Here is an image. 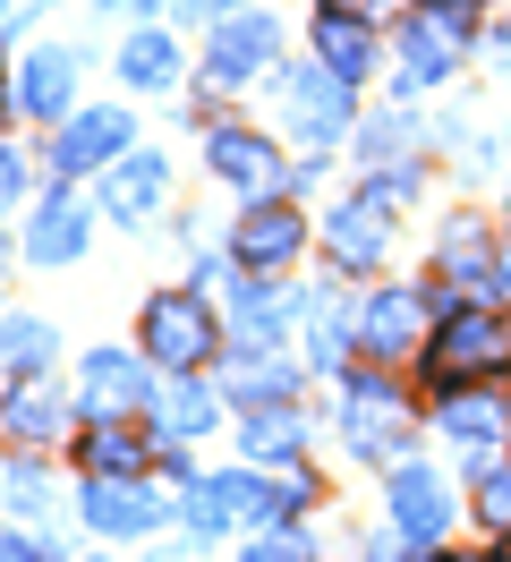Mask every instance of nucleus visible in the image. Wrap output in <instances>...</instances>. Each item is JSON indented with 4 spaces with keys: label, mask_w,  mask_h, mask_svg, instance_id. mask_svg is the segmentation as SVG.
I'll list each match as a JSON object with an SVG mask.
<instances>
[{
    "label": "nucleus",
    "mask_w": 511,
    "mask_h": 562,
    "mask_svg": "<svg viewBox=\"0 0 511 562\" xmlns=\"http://www.w3.org/2000/svg\"><path fill=\"white\" fill-rule=\"evenodd\" d=\"M511 375V316L503 307H452L443 333L426 341V384L452 392V384H495Z\"/></svg>",
    "instance_id": "1"
},
{
    "label": "nucleus",
    "mask_w": 511,
    "mask_h": 562,
    "mask_svg": "<svg viewBox=\"0 0 511 562\" xmlns=\"http://www.w3.org/2000/svg\"><path fill=\"white\" fill-rule=\"evenodd\" d=\"M409 401L384 375H349V392H341V443L358 460H401V443H409Z\"/></svg>",
    "instance_id": "2"
},
{
    "label": "nucleus",
    "mask_w": 511,
    "mask_h": 562,
    "mask_svg": "<svg viewBox=\"0 0 511 562\" xmlns=\"http://www.w3.org/2000/svg\"><path fill=\"white\" fill-rule=\"evenodd\" d=\"M213 350H222V333H213V316H204L197 290L145 299V358H163L170 375H188V367H204Z\"/></svg>",
    "instance_id": "3"
},
{
    "label": "nucleus",
    "mask_w": 511,
    "mask_h": 562,
    "mask_svg": "<svg viewBox=\"0 0 511 562\" xmlns=\"http://www.w3.org/2000/svg\"><path fill=\"white\" fill-rule=\"evenodd\" d=\"M281 94H290V128H299L307 162H315V154H333V145L349 137V77H333L324 60L290 69V77H281Z\"/></svg>",
    "instance_id": "4"
},
{
    "label": "nucleus",
    "mask_w": 511,
    "mask_h": 562,
    "mask_svg": "<svg viewBox=\"0 0 511 562\" xmlns=\"http://www.w3.org/2000/svg\"><path fill=\"white\" fill-rule=\"evenodd\" d=\"M273 52H281V26L273 18H213V43H204V86L213 94H238V86H256L273 69Z\"/></svg>",
    "instance_id": "5"
},
{
    "label": "nucleus",
    "mask_w": 511,
    "mask_h": 562,
    "mask_svg": "<svg viewBox=\"0 0 511 562\" xmlns=\"http://www.w3.org/2000/svg\"><path fill=\"white\" fill-rule=\"evenodd\" d=\"M231 256H238V273H281L290 256H307V213L281 205V196H256L231 231Z\"/></svg>",
    "instance_id": "6"
},
{
    "label": "nucleus",
    "mask_w": 511,
    "mask_h": 562,
    "mask_svg": "<svg viewBox=\"0 0 511 562\" xmlns=\"http://www.w3.org/2000/svg\"><path fill=\"white\" fill-rule=\"evenodd\" d=\"M204 162H213V179H231V188H247V205L256 196H281L290 188V162L273 154L256 128H213L204 137Z\"/></svg>",
    "instance_id": "7"
},
{
    "label": "nucleus",
    "mask_w": 511,
    "mask_h": 562,
    "mask_svg": "<svg viewBox=\"0 0 511 562\" xmlns=\"http://www.w3.org/2000/svg\"><path fill=\"white\" fill-rule=\"evenodd\" d=\"M77 512H86V528H102V537H154V528H163V503L136 486V477H86Z\"/></svg>",
    "instance_id": "8"
},
{
    "label": "nucleus",
    "mask_w": 511,
    "mask_h": 562,
    "mask_svg": "<svg viewBox=\"0 0 511 562\" xmlns=\"http://www.w3.org/2000/svg\"><path fill=\"white\" fill-rule=\"evenodd\" d=\"M384 494H392V520H401V537H409V546H443V528H452V494H443V477H435V469L401 460Z\"/></svg>",
    "instance_id": "9"
},
{
    "label": "nucleus",
    "mask_w": 511,
    "mask_h": 562,
    "mask_svg": "<svg viewBox=\"0 0 511 562\" xmlns=\"http://www.w3.org/2000/svg\"><path fill=\"white\" fill-rule=\"evenodd\" d=\"M170 196V162L163 154H120L111 171H102V213L111 222H154Z\"/></svg>",
    "instance_id": "10"
},
{
    "label": "nucleus",
    "mask_w": 511,
    "mask_h": 562,
    "mask_svg": "<svg viewBox=\"0 0 511 562\" xmlns=\"http://www.w3.org/2000/svg\"><path fill=\"white\" fill-rule=\"evenodd\" d=\"M213 486H222V512H231V528H281V520H299V503H307L299 477H290V486H265L256 469H222Z\"/></svg>",
    "instance_id": "11"
},
{
    "label": "nucleus",
    "mask_w": 511,
    "mask_h": 562,
    "mask_svg": "<svg viewBox=\"0 0 511 562\" xmlns=\"http://www.w3.org/2000/svg\"><path fill=\"white\" fill-rule=\"evenodd\" d=\"M129 137H136L129 111H86V120H68V128H60L52 162H60V171H111V162L129 154Z\"/></svg>",
    "instance_id": "12"
},
{
    "label": "nucleus",
    "mask_w": 511,
    "mask_h": 562,
    "mask_svg": "<svg viewBox=\"0 0 511 562\" xmlns=\"http://www.w3.org/2000/svg\"><path fill=\"white\" fill-rule=\"evenodd\" d=\"M418 333H426V299L418 290H375L358 307V350H375V358L418 350Z\"/></svg>",
    "instance_id": "13"
},
{
    "label": "nucleus",
    "mask_w": 511,
    "mask_h": 562,
    "mask_svg": "<svg viewBox=\"0 0 511 562\" xmlns=\"http://www.w3.org/2000/svg\"><path fill=\"white\" fill-rule=\"evenodd\" d=\"M460 26H469V18H443V9H418V18H409V35H401V77L409 86H435V77L460 69Z\"/></svg>",
    "instance_id": "14"
},
{
    "label": "nucleus",
    "mask_w": 511,
    "mask_h": 562,
    "mask_svg": "<svg viewBox=\"0 0 511 562\" xmlns=\"http://www.w3.org/2000/svg\"><path fill=\"white\" fill-rule=\"evenodd\" d=\"M77 392H86L95 418H129L136 401H154V384H145V367H136L129 350H95L86 367H77Z\"/></svg>",
    "instance_id": "15"
},
{
    "label": "nucleus",
    "mask_w": 511,
    "mask_h": 562,
    "mask_svg": "<svg viewBox=\"0 0 511 562\" xmlns=\"http://www.w3.org/2000/svg\"><path fill=\"white\" fill-rule=\"evenodd\" d=\"M384 239H392V222H384V205H375V196H349V205L324 222V247H333L341 273H375Z\"/></svg>",
    "instance_id": "16"
},
{
    "label": "nucleus",
    "mask_w": 511,
    "mask_h": 562,
    "mask_svg": "<svg viewBox=\"0 0 511 562\" xmlns=\"http://www.w3.org/2000/svg\"><path fill=\"white\" fill-rule=\"evenodd\" d=\"M435 418H443V435H460V443H503L511 401L486 392V384H452V392H435Z\"/></svg>",
    "instance_id": "17"
},
{
    "label": "nucleus",
    "mask_w": 511,
    "mask_h": 562,
    "mask_svg": "<svg viewBox=\"0 0 511 562\" xmlns=\"http://www.w3.org/2000/svg\"><path fill=\"white\" fill-rule=\"evenodd\" d=\"M77 247H86V205H77V196L60 188V196H43V205H34L26 256H34V265H68Z\"/></svg>",
    "instance_id": "18"
},
{
    "label": "nucleus",
    "mask_w": 511,
    "mask_h": 562,
    "mask_svg": "<svg viewBox=\"0 0 511 562\" xmlns=\"http://www.w3.org/2000/svg\"><path fill=\"white\" fill-rule=\"evenodd\" d=\"M120 77L145 86V94H170V86L188 77V52H179L163 26H145V35H129V52H120Z\"/></svg>",
    "instance_id": "19"
},
{
    "label": "nucleus",
    "mask_w": 511,
    "mask_h": 562,
    "mask_svg": "<svg viewBox=\"0 0 511 562\" xmlns=\"http://www.w3.org/2000/svg\"><path fill=\"white\" fill-rule=\"evenodd\" d=\"M315 52H324V69H333V77H367L375 69V26H367V18L324 9V18H315Z\"/></svg>",
    "instance_id": "20"
},
{
    "label": "nucleus",
    "mask_w": 511,
    "mask_h": 562,
    "mask_svg": "<svg viewBox=\"0 0 511 562\" xmlns=\"http://www.w3.org/2000/svg\"><path fill=\"white\" fill-rule=\"evenodd\" d=\"M145 460H163L136 426H120V418H95V435H86V477H136Z\"/></svg>",
    "instance_id": "21"
},
{
    "label": "nucleus",
    "mask_w": 511,
    "mask_h": 562,
    "mask_svg": "<svg viewBox=\"0 0 511 562\" xmlns=\"http://www.w3.org/2000/svg\"><path fill=\"white\" fill-rule=\"evenodd\" d=\"M443 273L452 281H469V290H503V265L486 256V222H443Z\"/></svg>",
    "instance_id": "22"
},
{
    "label": "nucleus",
    "mask_w": 511,
    "mask_h": 562,
    "mask_svg": "<svg viewBox=\"0 0 511 562\" xmlns=\"http://www.w3.org/2000/svg\"><path fill=\"white\" fill-rule=\"evenodd\" d=\"M273 273H247L231 290V324H238V350H273L281 341V290H265Z\"/></svg>",
    "instance_id": "23"
},
{
    "label": "nucleus",
    "mask_w": 511,
    "mask_h": 562,
    "mask_svg": "<svg viewBox=\"0 0 511 562\" xmlns=\"http://www.w3.org/2000/svg\"><path fill=\"white\" fill-rule=\"evenodd\" d=\"M154 418H163L170 435L188 443V435H204V426L222 418V401H213V392L197 384V367H188V375H170V384H154Z\"/></svg>",
    "instance_id": "24"
},
{
    "label": "nucleus",
    "mask_w": 511,
    "mask_h": 562,
    "mask_svg": "<svg viewBox=\"0 0 511 562\" xmlns=\"http://www.w3.org/2000/svg\"><path fill=\"white\" fill-rule=\"evenodd\" d=\"M18 94H26L34 120H68V94H77V60H68V52H34L26 77H18Z\"/></svg>",
    "instance_id": "25"
},
{
    "label": "nucleus",
    "mask_w": 511,
    "mask_h": 562,
    "mask_svg": "<svg viewBox=\"0 0 511 562\" xmlns=\"http://www.w3.org/2000/svg\"><path fill=\"white\" fill-rule=\"evenodd\" d=\"M238 401H247V409H290V392H299V375H290V367H281V358H265V350H247L238 358Z\"/></svg>",
    "instance_id": "26"
},
{
    "label": "nucleus",
    "mask_w": 511,
    "mask_h": 562,
    "mask_svg": "<svg viewBox=\"0 0 511 562\" xmlns=\"http://www.w3.org/2000/svg\"><path fill=\"white\" fill-rule=\"evenodd\" d=\"M52 350H60V333H52L43 316H9V324H0V367L43 375V367H52Z\"/></svg>",
    "instance_id": "27"
},
{
    "label": "nucleus",
    "mask_w": 511,
    "mask_h": 562,
    "mask_svg": "<svg viewBox=\"0 0 511 562\" xmlns=\"http://www.w3.org/2000/svg\"><path fill=\"white\" fill-rule=\"evenodd\" d=\"M0 418H9V435H34V443H43V435H60V392L43 384V375H26V384L9 392V409H0Z\"/></svg>",
    "instance_id": "28"
},
{
    "label": "nucleus",
    "mask_w": 511,
    "mask_h": 562,
    "mask_svg": "<svg viewBox=\"0 0 511 562\" xmlns=\"http://www.w3.org/2000/svg\"><path fill=\"white\" fill-rule=\"evenodd\" d=\"M299 452V418L290 409H256L247 418V460H290Z\"/></svg>",
    "instance_id": "29"
},
{
    "label": "nucleus",
    "mask_w": 511,
    "mask_h": 562,
    "mask_svg": "<svg viewBox=\"0 0 511 562\" xmlns=\"http://www.w3.org/2000/svg\"><path fill=\"white\" fill-rule=\"evenodd\" d=\"M238 562H315V537H307L299 520H281V528H256V546Z\"/></svg>",
    "instance_id": "30"
},
{
    "label": "nucleus",
    "mask_w": 511,
    "mask_h": 562,
    "mask_svg": "<svg viewBox=\"0 0 511 562\" xmlns=\"http://www.w3.org/2000/svg\"><path fill=\"white\" fill-rule=\"evenodd\" d=\"M477 520L511 537V460H486V477H477Z\"/></svg>",
    "instance_id": "31"
},
{
    "label": "nucleus",
    "mask_w": 511,
    "mask_h": 562,
    "mask_svg": "<svg viewBox=\"0 0 511 562\" xmlns=\"http://www.w3.org/2000/svg\"><path fill=\"white\" fill-rule=\"evenodd\" d=\"M231 528V512H222V486L204 477V486H188V537H222Z\"/></svg>",
    "instance_id": "32"
},
{
    "label": "nucleus",
    "mask_w": 511,
    "mask_h": 562,
    "mask_svg": "<svg viewBox=\"0 0 511 562\" xmlns=\"http://www.w3.org/2000/svg\"><path fill=\"white\" fill-rule=\"evenodd\" d=\"M9 503H18V512H43V503H52L43 469H9Z\"/></svg>",
    "instance_id": "33"
},
{
    "label": "nucleus",
    "mask_w": 511,
    "mask_h": 562,
    "mask_svg": "<svg viewBox=\"0 0 511 562\" xmlns=\"http://www.w3.org/2000/svg\"><path fill=\"white\" fill-rule=\"evenodd\" d=\"M0 562H60L52 537H0Z\"/></svg>",
    "instance_id": "34"
},
{
    "label": "nucleus",
    "mask_w": 511,
    "mask_h": 562,
    "mask_svg": "<svg viewBox=\"0 0 511 562\" xmlns=\"http://www.w3.org/2000/svg\"><path fill=\"white\" fill-rule=\"evenodd\" d=\"M18 188H26V162H18V154H0V213L18 205Z\"/></svg>",
    "instance_id": "35"
},
{
    "label": "nucleus",
    "mask_w": 511,
    "mask_h": 562,
    "mask_svg": "<svg viewBox=\"0 0 511 562\" xmlns=\"http://www.w3.org/2000/svg\"><path fill=\"white\" fill-rule=\"evenodd\" d=\"M324 9H341V18H367V26H375V18L392 9V0H324Z\"/></svg>",
    "instance_id": "36"
},
{
    "label": "nucleus",
    "mask_w": 511,
    "mask_h": 562,
    "mask_svg": "<svg viewBox=\"0 0 511 562\" xmlns=\"http://www.w3.org/2000/svg\"><path fill=\"white\" fill-rule=\"evenodd\" d=\"M418 9H443V18H477L486 0H418Z\"/></svg>",
    "instance_id": "37"
},
{
    "label": "nucleus",
    "mask_w": 511,
    "mask_h": 562,
    "mask_svg": "<svg viewBox=\"0 0 511 562\" xmlns=\"http://www.w3.org/2000/svg\"><path fill=\"white\" fill-rule=\"evenodd\" d=\"M188 18H231V0H179Z\"/></svg>",
    "instance_id": "38"
},
{
    "label": "nucleus",
    "mask_w": 511,
    "mask_h": 562,
    "mask_svg": "<svg viewBox=\"0 0 511 562\" xmlns=\"http://www.w3.org/2000/svg\"><path fill=\"white\" fill-rule=\"evenodd\" d=\"M0 9H18V18H26V9H52V0H0Z\"/></svg>",
    "instance_id": "39"
},
{
    "label": "nucleus",
    "mask_w": 511,
    "mask_h": 562,
    "mask_svg": "<svg viewBox=\"0 0 511 562\" xmlns=\"http://www.w3.org/2000/svg\"><path fill=\"white\" fill-rule=\"evenodd\" d=\"M452 562H495V554H452Z\"/></svg>",
    "instance_id": "40"
},
{
    "label": "nucleus",
    "mask_w": 511,
    "mask_h": 562,
    "mask_svg": "<svg viewBox=\"0 0 511 562\" xmlns=\"http://www.w3.org/2000/svg\"><path fill=\"white\" fill-rule=\"evenodd\" d=\"M0 281H9V265H0Z\"/></svg>",
    "instance_id": "41"
},
{
    "label": "nucleus",
    "mask_w": 511,
    "mask_h": 562,
    "mask_svg": "<svg viewBox=\"0 0 511 562\" xmlns=\"http://www.w3.org/2000/svg\"><path fill=\"white\" fill-rule=\"evenodd\" d=\"M503 562H511V546H503Z\"/></svg>",
    "instance_id": "42"
}]
</instances>
